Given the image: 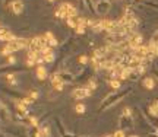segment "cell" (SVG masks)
Segmentation results:
<instances>
[{"mask_svg":"<svg viewBox=\"0 0 158 137\" xmlns=\"http://www.w3.org/2000/svg\"><path fill=\"white\" fill-rule=\"evenodd\" d=\"M50 2H54V0H50Z\"/></svg>","mask_w":158,"mask_h":137,"instance_id":"cell-25","label":"cell"},{"mask_svg":"<svg viewBox=\"0 0 158 137\" xmlns=\"http://www.w3.org/2000/svg\"><path fill=\"white\" fill-rule=\"evenodd\" d=\"M6 79H8V82L10 83V85H18L16 79H15V74H8V76H6Z\"/></svg>","mask_w":158,"mask_h":137,"instance_id":"cell-12","label":"cell"},{"mask_svg":"<svg viewBox=\"0 0 158 137\" xmlns=\"http://www.w3.org/2000/svg\"><path fill=\"white\" fill-rule=\"evenodd\" d=\"M86 88H88V89H91V90H94V89L97 88V83H95L94 80H89L88 83H86Z\"/></svg>","mask_w":158,"mask_h":137,"instance_id":"cell-14","label":"cell"},{"mask_svg":"<svg viewBox=\"0 0 158 137\" xmlns=\"http://www.w3.org/2000/svg\"><path fill=\"white\" fill-rule=\"evenodd\" d=\"M108 8H110V2H107V0L98 3V12H100V13H106L108 10Z\"/></svg>","mask_w":158,"mask_h":137,"instance_id":"cell-8","label":"cell"},{"mask_svg":"<svg viewBox=\"0 0 158 137\" xmlns=\"http://www.w3.org/2000/svg\"><path fill=\"white\" fill-rule=\"evenodd\" d=\"M29 121H31V124H32L34 127H38V124H37V120H35L34 117H29Z\"/></svg>","mask_w":158,"mask_h":137,"instance_id":"cell-20","label":"cell"},{"mask_svg":"<svg viewBox=\"0 0 158 137\" xmlns=\"http://www.w3.org/2000/svg\"><path fill=\"white\" fill-rule=\"evenodd\" d=\"M104 137H113V136H104Z\"/></svg>","mask_w":158,"mask_h":137,"instance_id":"cell-23","label":"cell"},{"mask_svg":"<svg viewBox=\"0 0 158 137\" xmlns=\"http://www.w3.org/2000/svg\"><path fill=\"white\" fill-rule=\"evenodd\" d=\"M8 63H10V64H13V63H15V57L9 56V57H8Z\"/></svg>","mask_w":158,"mask_h":137,"instance_id":"cell-22","label":"cell"},{"mask_svg":"<svg viewBox=\"0 0 158 137\" xmlns=\"http://www.w3.org/2000/svg\"><path fill=\"white\" fill-rule=\"evenodd\" d=\"M75 111L78 114H83V113H85V105H83V104H76Z\"/></svg>","mask_w":158,"mask_h":137,"instance_id":"cell-11","label":"cell"},{"mask_svg":"<svg viewBox=\"0 0 158 137\" xmlns=\"http://www.w3.org/2000/svg\"><path fill=\"white\" fill-rule=\"evenodd\" d=\"M10 9L15 15H21L24 10V3L21 0H13V2H10Z\"/></svg>","mask_w":158,"mask_h":137,"instance_id":"cell-5","label":"cell"},{"mask_svg":"<svg viewBox=\"0 0 158 137\" xmlns=\"http://www.w3.org/2000/svg\"><path fill=\"white\" fill-rule=\"evenodd\" d=\"M29 41L28 40H21V38H15L13 41H9V42H6V45H5V48L2 50V54L3 56H9L10 53H13V51H18V50H22L25 48L26 45H29L28 44Z\"/></svg>","mask_w":158,"mask_h":137,"instance_id":"cell-1","label":"cell"},{"mask_svg":"<svg viewBox=\"0 0 158 137\" xmlns=\"http://www.w3.org/2000/svg\"><path fill=\"white\" fill-rule=\"evenodd\" d=\"M91 89H88L86 86L85 88H76L73 92H72V96L75 99H83V98H88L91 95Z\"/></svg>","mask_w":158,"mask_h":137,"instance_id":"cell-3","label":"cell"},{"mask_svg":"<svg viewBox=\"0 0 158 137\" xmlns=\"http://www.w3.org/2000/svg\"><path fill=\"white\" fill-rule=\"evenodd\" d=\"M38 96H40V93H38L37 90H34V92H31V95H29V98H31V99H37Z\"/></svg>","mask_w":158,"mask_h":137,"instance_id":"cell-18","label":"cell"},{"mask_svg":"<svg viewBox=\"0 0 158 137\" xmlns=\"http://www.w3.org/2000/svg\"><path fill=\"white\" fill-rule=\"evenodd\" d=\"M37 77H38V80H44V79H47V69L44 67V64H38L37 66Z\"/></svg>","mask_w":158,"mask_h":137,"instance_id":"cell-6","label":"cell"},{"mask_svg":"<svg viewBox=\"0 0 158 137\" xmlns=\"http://www.w3.org/2000/svg\"><path fill=\"white\" fill-rule=\"evenodd\" d=\"M79 63H81V64H86V63H88V57H86V56H81V57H79Z\"/></svg>","mask_w":158,"mask_h":137,"instance_id":"cell-17","label":"cell"},{"mask_svg":"<svg viewBox=\"0 0 158 137\" xmlns=\"http://www.w3.org/2000/svg\"><path fill=\"white\" fill-rule=\"evenodd\" d=\"M110 85H111V88H114V89L120 88V82L119 80H110Z\"/></svg>","mask_w":158,"mask_h":137,"instance_id":"cell-16","label":"cell"},{"mask_svg":"<svg viewBox=\"0 0 158 137\" xmlns=\"http://www.w3.org/2000/svg\"><path fill=\"white\" fill-rule=\"evenodd\" d=\"M56 16L63 18V19H69V18H75L76 16V9L70 5V3H63L59 10L56 12Z\"/></svg>","mask_w":158,"mask_h":137,"instance_id":"cell-2","label":"cell"},{"mask_svg":"<svg viewBox=\"0 0 158 137\" xmlns=\"http://www.w3.org/2000/svg\"><path fill=\"white\" fill-rule=\"evenodd\" d=\"M130 137H138V136H130Z\"/></svg>","mask_w":158,"mask_h":137,"instance_id":"cell-24","label":"cell"},{"mask_svg":"<svg viewBox=\"0 0 158 137\" xmlns=\"http://www.w3.org/2000/svg\"><path fill=\"white\" fill-rule=\"evenodd\" d=\"M32 101L34 99H31V98H25V99H22V102H24L25 105H31L32 104Z\"/></svg>","mask_w":158,"mask_h":137,"instance_id":"cell-19","label":"cell"},{"mask_svg":"<svg viewBox=\"0 0 158 137\" xmlns=\"http://www.w3.org/2000/svg\"><path fill=\"white\" fill-rule=\"evenodd\" d=\"M76 31H78V34H85V28L83 26H78Z\"/></svg>","mask_w":158,"mask_h":137,"instance_id":"cell-21","label":"cell"},{"mask_svg":"<svg viewBox=\"0 0 158 137\" xmlns=\"http://www.w3.org/2000/svg\"><path fill=\"white\" fill-rule=\"evenodd\" d=\"M113 137H126V134H125V131H123V130H117L116 133L113 134Z\"/></svg>","mask_w":158,"mask_h":137,"instance_id":"cell-15","label":"cell"},{"mask_svg":"<svg viewBox=\"0 0 158 137\" xmlns=\"http://www.w3.org/2000/svg\"><path fill=\"white\" fill-rule=\"evenodd\" d=\"M42 58H44V63H53L54 61V53L53 51L45 53V54H42Z\"/></svg>","mask_w":158,"mask_h":137,"instance_id":"cell-9","label":"cell"},{"mask_svg":"<svg viewBox=\"0 0 158 137\" xmlns=\"http://www.w3.org/2000/svg\"><path fill=\"white\" fill-rule=\"evenodd\" d=\"M44 40L47 41V44H49L50 47H56V45H57V40L54 38V35H53L50 31L44 32Z\"/></svg>","mask_w":158,"mask_h":137,"instance_id":"cell-7","label":"cell"},{"mask_svg":"<svg viewBox=\"0 0 158 137\" xmlns=\"http://www.w3.org/2000/svg\"><path fill=\"white\" fill-rule=\"evenodd\" d=\"M51 85H53V88L56 89V90H63L65 88V82L63 79L60 77V74H51Z\"/></svg>","mask_w":158,"mask_h":137,"instance_id":"cell-4","label":"cell"},{"mask_svg":"<svg viewBox=\"0 0 158 137\" xmlns=\"http://www.w3.org/2000/svg\"><path fill=\"white\" fill-rule=\"evenodd\" d=\"M143 86H145L146 89H152V88H154V80H152L151 77L143 79Z\"/></svg>","mask_w":158,"mask_h":137,"instance_id":"cell-10","label":"cell"},{"mask_svg":"<svg viewBox=\"0 0 158 137\" xmlns=\"http://www.w3.org/2000/svg\"><path fill=\"white\" fill-rule=\"evenodd\" d=\"M150 113L152 115H158V104H154L150 106Z\"/></svg>","mask_w":158,"mask_h":137,"instance_id":"cell-13","label":"cell"}]
</instances>
